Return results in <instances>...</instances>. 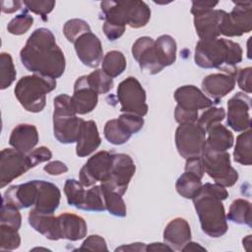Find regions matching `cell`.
I'll list each match as a JSON object with an SVG mask.
<instances>
[{"instance_id": "51", "label": "cell", "mask_w": 252, "mask_h": 252, "mask_svg": "<svg viewBox=\"0 0 252 252\" xmlns=\"http://www.w3.org/2000/svg\"><path fill=\"white\" fill-rule=\"evenodd\" d=\"M102 31L109 40H115L118 39L124 33L125 27L104 22L102 26Z\"/></svg>"}, {"instance_id": "53", "label": "cell", "mask_w": 252, "mask_h": 252, "mask_svg": "<svg viewBox=\"0 0 252 252\" xmlns=\"http://www.w3.org/2000/svg\"><path fill=\"white\" fill-rule=\"evenodd\" d=\"M43 169L50 175H60L68 171L67 165L60 160H53L48 162L46 165H44Z\"/></svg>"}, {"instance_id": "42", "label": "cell", "mask_w": 252, "mask_h": 252, "mask_svg": "<svg viewBox=\"0 0 252 252\" xmlns=\"http://www.w3.org/2000/svg\"><path fill=\"white\" fill-rule=\"evenodd\" d=\"M21 223L22 217L19 209L9 203L2 202L0 224H6L19 230V228L21 227Z\"/></svg>"}, {"instance_id": "24", "label": "cell", "mask_w": 252, "mask_h": 252, "mask_svg": "<svg viewBox=\"0 0 252 252\" xmlns=\"http://www.w3.org/2000/svg\"><path fill=\"white\" fill-rule=\"evenodd\" d=\"M163 240L173 250L181 251L191 241V228L187 220L183 218L171 220L163 230Z\"/></svg>"}, {"instance_id": "1", "label": "cell", "mask_w": 252, "mask_h": 252, "mask_svg": "<svg viewBox=\"0 0 252 252\" xmlns=\"http://www.w3.org/2000/svg\"><path fill=\"white\" fill-rule=\"evenodd\" d=\"M23 65L33 74L52 79L61 77L65 71V57L53 33L45 28L36 29L28 38L20 52Z\"/></svg>"}, {"instance_id": "47", "label": "cell", "mask_w": 252, "mask_h": 252, "mask_svg": "<svg viewBox=\"0 0 252 252\" xmlns=\"http://www.w3.org/2000/svg\"><path fill=\"white\" fill-rule=\"evenodd\" d=\"M31 167L36 166L38 163L44 162L49 160L52 158V154L50 150L44 146H41L39 148H36L32 150L30 154L27 155Z\"/></svg>"}, {"instance_id": "6", "label": "cell", "mask_w": 252, "mask_h": 252, "mask_svg": "<svg viewBox=\"0 0 252 252\" xmlns=\"http://www.w3.org/2000/svg\"><path fill=\"white\" fill-rule=\"evenodd\" d=\"M53 106L54 137L61 144L76 143L85 120L77 116L71 96L66 94L57 95L53 100Z\"/></svg>"}, {"instance_id": "39", "label": "cell", "mask_w": 252, "mask_h": 252, "mask_svg": "<svg viewBox=\"0 0 252 252\" xmlns=\"http://www.w3.org/2000/svg\"><path fill=\"white\" fill-rule=\"evenodd\" d=\"M90 87L97 94H103L108 93L113 87V80L101 69H96L87 76Z\"/></svg>"}, {"instance_id": "17", "label": "cell", "mask_w": 252, "mask_h": 252, "mask_svg": "<svg viewBox=\"0 0 252 252\" xmlns=\"http://www.w3.org/2000/svg\"><path fill=\"white\" fill-rule=\"evenodd\" d=\"M174 99L176 100L178 107L192 112H198L199 109L209 108L214 103L210 97L193 85L178 88L174 92Z\"/></svg>"}, {"instance_id": "41", "label": "cell", "mask_w": 252, "mask_h": 252, "mask_svg": "<svg viewBox=\"0 0 252 252\" xmlns=\"http://www.w3.org/2000/svg\"><path fill=\"white\" fill-rule=\"evenodd\" d=\"M21 244V237L18 229L6 224H0V249L15 250Z\"/></svg>"}, {"instance_id": "12", "label": "cell", "mask_w": 252, "mask_h": 252, "mask_svg": "<svg viewBox=\"0 0 252 252\" xmlns=\"http://www.w3.org/2000/svg\"><path fill=\"white\" fill-rule=\"evenodd\" d=\"M31 167L28 156L15 149H3L0 154V186L8 185Z\"/></svg>"}, {"instance_id": "14", "label": "cell", "mask_w": 252, "mask_h": 252, "mask_svg": "<svg viewBox=\"0 0 252 252\" xmlns=\"http://www.w3.org/2000/svg\"><path fill=\"white\" fill-rule=\"evenodd\" d=\"M250 96L237 93L227 101V125L236 132H243L251 127Z\"/></svg>"}, {"instance_id": "56", "label": "cell", "mask_w": 252, "mask_h": 252, "mask_svg": "<svg viewBox=\"0 0 252 252\" xmlns=\"http://www.w3.org/2000/svg\"><path fill=\"white\" fill-rule=\"evenodd\" d=\"M115 251H146V244L144 243H131L128 245H123L115 249Z\"/></svg>"}, {"instance_id": "7", "label": "cell", "mask_w": 252, "mask_h": 252, "mask_svg": "<svg viewBox=\"0 0 252 252\" xmlns=\"http://www.w3.org/2000/svg\"><path fill=\"white\" fill-rule=\"evenodd\" d=\"M205 172L223 187L234 185L238 179V172L230 164V156L225 152H213L206 148L201 155Z\"/></svg>"}, {"instance_id": "18", "label": "cell", "mask_w": 252, "mask_h": 252, "mask_svg": "<svg viewBox=\"0 0 252 252\" xmlns=\"http://www.w3.org/2000/svg\"><path fill=\"white\" fill-rule=\"evenodd\" d=\"M71 100L77 114L90 113L96 106L98 94L90 87L87 76H81L75 82Z\"/></svg>"}, {"instance_id": "46", "label": "cell", "mask_w": 252, "mask_h": 252, "mask_svg": "<svg viewBox=\"0 0 252 252\" xmlns=\"http://www.w3.org/2000/svg\"><path fill=\"white\" fill-rule=\"evenodd\" d=\"M117 119L123 124V126L129 131L130 134L139 132L144 125L143 117L131 113H123Z\"/></svg>"}, {"instance_id": "32", "label": "cell", "mask_w": 252, "mask_h": 252, "mask_svg": "<svg viewBox=\"0 0 252 252\" xmlns=\"http://www.w3.org/2000/svg\"><path fill=\"white\" fill-rule=\"evenodd\" d=\"M126 58L124 54L117 50L108 51L102 59L101 70L110 78H116L126 69Z\"/></svg>"}, {"instance_id": "55", "label": "cell", "mask_w": 252, "mask_h": 252, "mask_svg": "<svg viewBox=\"0 0 252 252\" xmlns=\"http://www.w3.org/2000/svg\"><path fill=\"white\" fill-rule=\"evenodd\" d=\"M24 4L20 1H2V12L3 13H14L19 10Z\"/></svg>"}, {"instance_id": "27", "label": "cell", "mask_w": 252, "mask_h": 252, "mask_svg": "<svg viewBox=\"0 0 252 252\" xmlns=\"http://www.w3.org/2000/svg\"><path fill=\"white\" fill-rule=\"evenodd\" d=\"M30 225L50 240H58V229H57V217L53 214H43L37 212L35 209H32L29 214Z\"/></svg>"}, {"instance_id": "33", "label": "cell", "mask_w": 252, "mask_h": 252, "mask_svg": "<svg viewBox=\"0 0 252 252\" xmlns=\"http://www.w3.org/2000/svg\"><path fill=\"white\" fill-rule=\"evenodd\" d=\"M226 220L237 224H247L251 226V204L244 199L234 200L226 215Z\"/></svg>"}, {"instance_id": "10", "label": "cell", "mask_w": 252, "mask_h": 252, "mask_svg": "<svg viewBox=\"0 0 252 252\" xmlns=\"http://www.w3.org/2000/svg\"><path fill=\"white\" fill-rule=\"evenodd\" d=\"M230 13L223 12L220 32L225 36H240L252 30V2L233 1Z\"/></svg>"}, {"instance_id": "4", "label": "cell", "mask_w": 252, "mask_h": 252, "mask_svg": "<svg viewBox=\"0 0 252 252\" xmlns=\"http://www.w3.org/2000/svg\"><path fill=\"white\" fill-rule=\"evenodd\" d=\"M104 22L139 29L151 19V10L144 1H103L100 3Z\"/></svg>"}, {"instance_id": "8", "label": "cell", "mask_w": 252, "mask_h": 252, "mask_svg": "<svg viewBox=\"0 0 252 252\" xmlns=\"http://www.w3.org/2000/svg\"><path fill=\"white\" fill-rule=\"evenodd\" d=\"M175 145L184 158L201 157L206 145V130L196 121L179 124L175 131Z\"/></svg>"}, {"instance_id": "13", "label": "cell", "mask_w": 252, "mask_h": 252, "mask_svg": "<svg viewBox=\"0 0 252 252\" xmlns=\"http://www.w3.org/2000/svg\"><path fill=\"white\" fill-rule=\"evenodd\" d=\"M112 163V154L100 151L92 156L79 172V181L85 186L90 187L95 182L106 179Z\"/></svg>"}, {"instance_id": "25", "label": "cell", "mask_w": 252, "mask_h": 252, "mask_svg": "<svg viewBox=\"0 0 252 252\" xmlns=\"http://www.w3.org/2000/svg\"><path fill=\"white\" fill-rule=\"evenodd\" d=\"M36 184L35 180H32L20 185L9 187L4 193L3 202L9 203L20 209L30 208L35 203Z\"/></svg>"}, {"instance_id": "40", "label": "cell", "mask_w": 252, "mask_h": 252, "mask_svg": "<svg viewBox=\"0 0 252 252\" xmlns=\"http://www.w3.org/2000/svg\"><path fill=\"white\" fill-rule=\"evenodd\" d=\"M91 32L89 24L81 19H71L63 27V33L70 42H75L81 35Z\"/></svg>"}, {"instance_id": "26", "label": "cell", "mask_w": 252, "mask_h": 252, "mask_svg": "<svg viewBox=\"0 0 252 252\" xmlns=\"http://www.w3.org/2000/svg\"><path fill=\"white\" fill-rule=\"evenodd\" d=\"M101 139L98 134L96 124L93 120L85 121L83 123L76 147V154L78 157L84 158L93 154L100 145Z\"/></svg>"}, {"instance_id": "29", "label": "cell", "mask_w": 252, "mask_h": 252, "mask_svg": "<svg viewBox=\"0 0 252 252\" xmlns=\"http://www.w3.org/2000/svg\"><path fill=\"white\" fill-rule=\"evenodd\" d=\"M176 41L168 35L163 34L155 40V49L159 64L164 68L172 65L176 60Z\"/></svg>"}, {"instance_id": "45", "label": "cell", "mask_w": 252, "mask_h": 252, "mask_svg": "<svg viewBox=\"0 0 252 252\" xmlns=\"http://www.w3.org/2000/svg\"><path fill=\"white\" fill-rule=\"evenodd\" d=\"M23 3L28 10L39 15L44 21H46V16L55 7V1H24Z\"/></svg>"}, {"instance_id": "37", "label": "cell", "mask_w": 252, "mask_h": 252, "mask_svg": "<svg viewBox=\"0 0 252 252\" xmlns=\"http://www.w3.org/2000/svg\"><path fill=\"white\" fill-rule=\"evenodd\" d=\"M16 75L11 54L2 52L0 54V89L5 90L10 87L16 79Z\"/></svg>"}, {"instance_id": "34", "label": "cell", "mask_w": 252, "mask_h": 252, "mask_svg": "<svg viewBox=\"0 0 252 252\" xmlns=\"http://www.w3.org/2000/svg\"><path fill=\"white\" fill-rule=\"evenodd\" d=\"M103 134L105 139L112 145H123L125 144L132 134L123 126V124L116 118L108 120L103 129Z\"/></svg>"}, {"instance_id": "20", "label": "cell", "mask_w": 252, "mask_h": 252, "mask_svg": "<svg viewBox=\"0 0 252 252\" xmlns=\"http://www.w3.org/2000/svg\"><path fill=\"white\" fill-rule=\"evenodd\" d=\"M36 198L34 208L43 214H53L59 206L61 193L59 188L45 180H35Z\"/></svg>"}, {"instance_id": "36", "label": "cell", "mask_w": 252, "mask_h": 252, "mask_svg": "<svg viewBox=\"0 0 252 252\" xmlns=\"http://www.w3.org/2000/svg\"><path fill=\"white\" fill-rule=\"evenodd\" d=\"M101 187V186H100ZM103 200L105 204V209L109 212V214L123 218L126 216V205L122 199V196L114 191H111L107 188L101 187Z\"/></svg>"}, {"instance_id": "48", "label": "cell", "mask_w": 252, "mask_h": 252, "mask_svg": "<svg viewBox=\"0 0 252 252\" xmlns=\"http://www.w3.org/2000/svg\"><path fill=\"white\" fill-rule=\"evenodd\" d=\"M79 249L92 250V251H108L104 238L97 234H94V235L93 234L87 237V239L84 240V242L82 243Z\"/></svg>"}, {"instance_id": "38", "label": "cell", "mask_w": 252, "mask_h": 252, "mask_svg": "<svg viewBox=\"0 0 252 252\" xmlns=\"http://www.w3.org/2000/svg\"><path fill=\"white\" fill-rule=\"evenodd\" d=\"M84 185L76 179H67L64 185V193L70 206L80 209L86 195Z\"/></svg>"}, {"instance_id": "19", "label": "cell", "mask_w": 252, "mask_h": 252, "mask_svg": "<svg viewBox=\"0 0 252 252\" xmlns=\"http://www.w3.org/2000/svg\"><path fill=\"white\" fill-rule=\"evenodd\" d=\"M223 10H210L194 16V26L200 40L218 38L220 34V27Z\"/></svg>"}, {"instance_id": "30", "label": "cell", "mask_w": 252, "mask_h": 252, "mask_svg": "<svg viewBox=\"0 0 252 252\" xmlns=\"http://www.w3.org/2000/svg\"><path fill=\"white\" fill-rule=\"evenodd\" d=\"M234 161L243 165L252 163V131H243L237 138L233 151Z\"/></svg>"}, {"instance_id": "28", "label": "cell", "mask_w": 252, "mask_h": 252, "mask_svg": "<svg viewBox=\"0 0 252 252\" xmlns=\"http://www.w3.org/2000/svg\"><path fill=\"white\" fill-rule=\"evenodd\" d=\"M207 132L209 135L206 138V149L213 152H225L232 147L234 142L233 134L222 124L216 123Z\"/></svg>"}, {"instance_id": "9", "label": "cell", "mask_w": 252, "mask_h": 252, "mask_svg": "<svg viewBox=\"0 0 252 252\" xmlns=\"http://www.w3.org/2000/svg\"><path fill=\"white\" fill-rule=\"evenodd\" d=\"M117 98L121 105L120 110L124 113H131L141 117L148 113L146 92L134 77H128L118 85Z\"/></svg>"}, {"instance_id": "57", "label": "cell", "mask_w": 252, "mask_h": 252, "mask_svg": "<svg viewBox=\"0 0 252 252\" xmlns=\"http://www.w3.org/2000/svg\"><path fill=\"white\" fill-rule=\"evenodd\" d=\"M146 251H173V249L165 242H154L146 245Z\"/></svg>"}, {"instance_id": "50", "label": "cell", "mask_w": 252, "mask_h": 252, "mask_svg": "<svg viewBox=\"0 0 252 252\" xmlns=\"http://www.w3.org/2000/svg\"><path fill=\"white\" fill-rule=\"evenodd\" d=\"M185 171L192 172L202 178L204 176L205 170L203 166V162L201 159V157H195V158H190L186 159L185 163Z\"/></svg>"}, {"instance_id": "54", "label": "cell", "mask_w": 252, "mask_h": 252, "mask_svg": "<svg viewBox=\"0 0 252 252\" xmlns=\"http://www.w3.org/2000/svg\"><path fill=\"white\" fill-rule=\"evenodd\" d=\"M218 5V2L215 1H192L191 13L195 16L197 14L213 10Z\"/></svg>"}, {"instance_id": "3", "label": "cell", "mask_w": 252, "mask_h": 252, "mask_svg": "<svg viewBox=\"0 0 252 252\" xmlns=\"http://www.w3.org/2000/svg\"><path fill=\"white\" fill-rule=\"evenodd\" d=\"M242 48L226 38L199 40L195 48V63L205 69L217 68L225 74L236 76L235 65L242 61Z\"/></svg>"}, {"instance_id": "21", "label": "cell", "mask_w": 252, "mask_h": 252, "mask_svg": "<svg viewBox=\"0 0 252 252\" xmlns=\"http://www.w3.org/2000/svg\"><path fill=\"white\" fill-rule=\"evenodd\" d=\"M235 76L230 74L216 73L206 76L202 81V90L205 94L219 101L229 94L235 86Z\"/></svg>"}, {"instance_id": "44", "label": "cell", "mask_w": 252, "mask_h": 252, "mask_svg": "<svg viewBox=\"0 0 252 252\" xmlns=\"http://www.w3.org/2000/svg\"><path fill=\"white\" fill-rule=\"evenodd\" d=\"M225 117V111L223 107H209L208 110L203 112V114L198 117L197 122L206 130V132L209 130V128L216 124L220 123L223 118Z\"/></svg>"}, {"instance_id": "5", "label": "cell", "mask_w": 252, "mask_h": 252, "mask_svg": "<svg viewBox=\"0 0 252 252\" xmlns=\"http://www.w3.org/2000/svg\"><path fill=\"white\" fill-rule=\"evenodd\" d=\"M56 88L55 79L32 74L22 77L14 93L21 105L30 112H40L46 103V94Z\"/></svg>"}, {"instance_id": "22", "label": "cell", "mask_w": 252, "mask_h": 252, "mask_svg": "<svg viewBox=\"0 0 252 252\" xmlns=\"http://www.w3.org/2000/svg\"><path fill=\"white\" fill-rule=\"evenodd\" d=\"M57 229L59 239L77 241L87 235V223L85 220L71 213H63L57 217Z\"/></svg>"}, {"instance_id": "52", "label": "cell", "mask_w": 252, "mask_h": 252, "mask_svg": "<svg viewBox=\"0 0 252 252\" xmlns=\"http://www.w3.org/2000/svg\"><path fill=\"white\" fill-rule=\"evenodd\" d=\"M174 118L177 123L183 124L188 122H196L198 120V112L184 110L176 105L174 110Z\"/></svg>"}, {"instance_id": "23", "label": "cell", "mask_w": 252, "mask_h": 252, "mask_svg": "<svg viewBox=\"0 0 252 252\" xmlns=\"http://www.w3.org/2000/svg\"><path fill=\"white\" fill-rule=\"evenodd\" d=\"M38 143V132L34 125L22 123L17 125L11 132L9 144L13 149L28 155Z\"/></svg>"}, {"instance_id": "16", "label": "cell", "mask_w": 252, "mask_h": 252, "mask_svg": "<svg viewBox=\"0 0 252 252\" xmlns=\"http://www.w3.org/2000/svg\"><path fill=\"white\" fill-rule=\"evenodd\" d=\"M132 55L138 62L140 68L151 75L158 74L163 69L157 57L155 40L150 36L139 37L133 43Z\"/></svg>"}, {"instance_id": "11", "label": "cell", "mask_w": 252, "mask_h": 252, "mask_svg": "<svg viewBox=\"0 0 252 252\" xmlns=\"http://www.w3.org/2000/svg\"><path fill=\"white\" fill-rule=\"evenodd\" d=\"M136 171V165L132 158L126 154H112L110 171L101 187L114 191L121 196L126 192L129 182Z\"/></svg>"}, {"instance_id": "35", "label": "cell", "mask_w": 252, "mask_h": 252, "mask_svg": "<svg viewBox=\"0 0 252 252\" xmlns=\"http://www.w3.org/2000/svg\"><path fill=\"white\" fill-rule=\"evenodd\" d=\"M80 210L90 212H103L106 210L100 186L94 185L89 190H86L85 199Z\"/></svg>"}, {"instance_id": "58", "label": "cell", "mask_w": 252, "mask_h": 252, "mask_svg": "<svg viewBox=\"0 0 252 252\" xmlns=\"http://www.w3.org/2000/svg\"><path fill=\"white\" fill-rule=\"evenodd\" d=\"M197 250H206L204 247H202L199 243L196 242H191L189 241L181 251H197Z\"/></svg>"}, {"instance_id": "2", "label": "cell", "mask_w": 252, "mask_h": 252, "mask_svg": "<svg viewBox=\"0 0 252 252\" xmlns=\"http://www.w3.org/2000/svg\"><path fill=\"white\" fill-rule=\"evenodd\" d=\"M228 197L226 189L217 183H205L192 198L201 228L208 236L218 238L227 231L222 201Z\"/></svg>"}, {"instance_id": "31", "label": "cell", "mask_w": 252, "mask_h": 252, "mask_svg": "<svg viewBox=\"0 0 252 252\" xmlns=\"http://www.w3.org/2000/svg\"><path fill=\"white\" fill-rule=\"evenodd\" d=\"M201 179L202 178L192 172L184 171V173L176 180L175 189L181 197L185 199H192L203 185Z\"/></svg>"}, {"instance_id": "43", "label": "cell", "mask_w": 252, "mask_h": 252, "mask_svg": "<svg viewBox=\"0 0 252 252\" xmlns=\"http://www.w3.org/2000/svg\"><path fill=\"white\" fill-rule=\"evenodd\" d=\"M32 24H33V18L25 12L13 18L9 22L7 26V30L11 34L21 35L26 33L32 28Z\"/></svg>"}, {"instance_id": "49", "label": "cell", "mask_w": 252, "mask_h": 252, "mask_svg": "<svg viewBox=\"0 0 252 252\" xmlns=\"http://www.w3.org/2000/svg\"><path fill=\"white\" fill-rule=\"evenodd\" d=\"M251 77H252V68L246 67L237 71L235 80H237L238 87L245 93L250 94L252 92L251 85Z\"/></svg>"}, {"instance_id": "15", "label": "cell", "mask_w": 252, "mask_h": 252, "mask_svg": "<svg viewBox=\"0 0 252 252\" xmlns=\"http://www.w3.org/2000/svg\"><path fill=\"white\" fill-rule=\"evenodd\" d=\"M75 50L81 62L90 67L96 68L103 59V50L99 38L89 32L81 35L75 42Z\"/></svg>"}]
</instances>
